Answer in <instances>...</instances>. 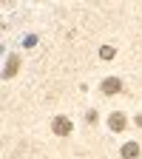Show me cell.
<instances>
[{
  "mask_svg": "<svg viewBox=\"0 0 142 159\" xmlns=\"http://www.w3.org/2000/svg\"><path fill=\"white\" fill-rule=\"evenodd\" d=\"M51 131H54L57 136H68V134H71V119H68V116H57L54 122H51Z\"/></svg>",
  "mask_w": 142,
  "mask_h": 159,
  "instance_id": "cell-1",
  "label": "cell"
},
{
  "mask_svg": "<svg viewBox=\"0 0 142 159\" xmlns=\"http://www.w3.org/2000/svg\"><path fill=\"white\" fill-rule=\"evenodd\" d=\"M139 156V145L136 142H125L122 145V159H136Z\"/></svg>",
  "mask_w": 142,
  "mask_h": 159,
  "instance_id": "cell-5",
  "label": "cell"
},
{
  "mask_svg": "<svg viewBox=\"0 0 142 159\" xmlns=\"http://www.w3.org/2000/svg\"><path fill=\"white\" fill-rule=\"evenodd\" d=\"M99 57H103V60H114V48L111 46H103V48H99Z\"/></svg>",
  "mask_w": 142,
  "mask_h": 159,
  "instance_id": "cell-6",
  "label": "cell"
},
{
  "mask_svg": "<svg viewBox=\"0 0 142 159\" xmlns=\"http://www.w3.org/2000/svg\"><path fill=\"white\" fill-rule=\"evenodd\" d=\"M119 91H122V83H119L117 77L103 80V94H119Z\"/></svg>",
  "mask_w": 142,
  "mask_h": 159,
  "instance_id": "cell-3",
  "label": "cell"
},
{
  "mask_svg": "<svg viewBox=\"0 0 142 159\" xmlns=\"http://www.w3.org/2000/svg\"><path fill=\"white\" fill-rule=\"evenodd\" d=\"M17 71H20V57L11 54V57H9V63H6V71H3V80H11Z\"/></svg>",
  "mask_w": 142,
  "mask_h": 159,
  "instance_id": "cell-2",
  "label": "cell"
},
{
  "mask_svg": "<svg viewBox=\"0 0 142 159\" xmlns=\"http://www.w3.org/2000/svg\"><path fill=\"white\" fill-rule=\"evenodd\" d=\"M108 125H111V131H125V114H111L108 116Z\"/></svg>",
  "mask_w": 142,
  "mask_h": 159,
  "instance_id": "cell-4",
  "label": "cell"
}]
</instances>
